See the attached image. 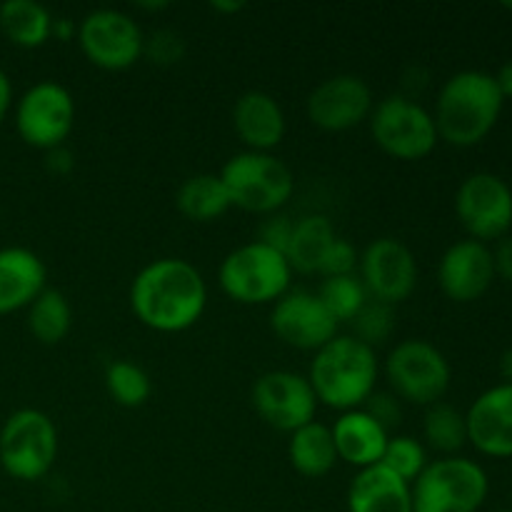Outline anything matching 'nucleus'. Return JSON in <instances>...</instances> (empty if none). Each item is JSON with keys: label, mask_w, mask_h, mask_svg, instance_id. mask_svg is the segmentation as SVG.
Masks as SVG:
<instances>
[{"label": "nucleus", "mask_w": 512, "mask_h": 512, "mask_svg": "<svg viewBox=\"0 0 512 512\" xmlns=\"http://www.w3.org/2000/svg\"><path fill=\"white\" fill-rule=\"evenodd\" d=\"M53 15L35 0H5L0 5V30L18 48H40L53 35Z\"/></svg>", "instance_id": "393cba45"}, {"label": "nucleus", "mask_w": 512, "mask_h": 512, "mask_svg": "<svg viewBox=\"0 0 512 512\" xmlns=\"http://www.w3.org/2000/svg\"><path fill=\"white\" fill-rule=\"evenodd\" d=\"M503 8H510L512 10V3H503Z\"/></svg>", "instance_id": "49530a36"}, {"label": "nucleus", "mask_w": 512, "mask_h": 512, "mask_svg": "<svg viewBox=\"0 0 512 512\" xmlns=\"http://www.w3.org/2000/svg\"><path fill=\"white\" fill-rule=\"evenodd\" d=\"M75 125V100L65 85L40 80L20 95L15 105V130L25 145L53 150L65 145Z\"/></svg>", "instance_id": "9d476101"}, {"label": "nucleus", "mask_w": 512, "mask_h": 512, "mask_svg": "<svg viewBox=\"0 0 512 512\" xmlns=\"http://www.w3.org/2000/svg\"><path fill=\"white\" fill-rule=\"evenodd\" d=\"M373 90L363 78L350 73L325 78L308 95V120L325 133H345L358 128L373 113Z\"/></svg>", "instance_id": "dca6fc26"}, {"label": "nucleus", "mask_w": 512, "mask_h": 512, "mask_svg": "<svg viewBox=\"0 0 512 512\" xmlns=\"http://www.w3.org/2000/svg\"><path fill=\"white\" fill-rule=\"evenodd\" d=\"M58 458V430L43 410H15L0 428V465L13 480L35 483Z\"/></svg>", "instance_id": "0eeeda50"}, {"label": "nucleus", "mask_w": 512, "mask_h": 512, "mask_svg": "<svg viewBox=\"0 0 512 512\" xmlns=\"http://www.w3.org/2000/svg\"><path fill=\"white\" fill-rule=\"evenodd\" d=\"M348 512H413V488L380 463L358 470L348 488Z\"/></svg>", "instance_id": "4be33fe9"}, {"label": "nucleus", "mask_w": 512, "mask_h": 512, "mask_svg": "<svg viewBox=\"0 0 512 512\" xmlns=\"http://www.w3.org/2000/svg\"><path fill=\"white\" fill-rule=\"evenodd\" d=\"M380 465H385L398 478L413 485L420 478V473L428 468V453H425V445L420 440L410 438V435H395L388 440Z\"/></svg>", "instance_id": "7c9ffc66"}, {"label": "nucleus", "mask_w": 512, "mask_h": 512, "mask_svg": "<svg viewBox=\"0 0 512 512\" xmlns=\"http://www.w3.org/2000/svg\"><path fill=\"white\" fill-rule=\"evenodd\" d=\"M255 413L270 428L280 433H295L303 425L313 423L318 398L305 375L293 370H270L253 383L250 390Z\"/></svg>", "instance_id": "ddd939ff"}, {"label": "nucleus", "mask_w": 512, "mask_h": 512, "mask_svg": "<svg viewBox=\"0 0 512 512\" xmlns=\"http://www.w3.org/2000/svg\"><path fill=\"white\" fill-rule=\"evenodd\" d=\"M318 298L340 325V323H353V318L365 308L370 295L368 290H365L360 275L353 273V275H338V278H323V283H320V290H318Z\"/></svg>", "instance_id": "c756f323"}, {"label": "nucleus", "mask_w": 512, "mask_h": 512, "mask_svg": "<svg viewBox=\"0 0 512 512\" xmlns=\"http://www.w3.org/2000/svg\"><path fill=\"white\" fill-rule=\"evenodd\" d=\"M490 512H512L510 508H498V510H490Z\"/></svg>", "instance_id": "a18cd8bd"}, {"label": "nucleus", "mask_w": 512, "mask_h": 512, "mask_svg": "<svg viewBox=\"0 0 512 512\" xmlns=\"http://www.w3.org/2000/svg\"><path fill=\"white\" fill-rule=\"evenodd\" d=\"M380 363L375 348L360 343L353 335H335L315 353L308 380L318 403L348 413L363 408L375 393Z\"/></svg>", "instance_id": "7ed1b4c3"}, {"label": "nucleus", "mask_w": 512, "mask_h": 512, "mask_svg": "<svg viewBox=\"0 0 512 512\" xmlns=\"http://www.w3.org/2000/svg\"><path fill=\"white\" fill-rule=\"evenodd\" d=\"M135 8H140V10H148V13H158V10H165V8H170V3L168 0H158V3H148V0H140V3H135Z\"/></svg>", "instance_id": "c03bdc74"}, {"label": "nucleus", "mask_w": 512, "mask_h": 512, "mask_svg": "<svg viewBox=\"0 0 512 512\" xmlns=\"http://www.w3.org/2000/svg\"><path fill=\"white\" fill-rule=\"evenodd\" d=\"M493 250V265H495V278L505 280L512 285V235H505L503 240L495 243Z\"/></svg>", "instance_id": "e433bc0d"}, {"label": "nucleus", "mask_w": 512, "mask_h": 512, "mask_svg": "<svg viewBox=\"0 0 512 512\" xmlns=\"http://www.w3.org/2000/svg\"><path fill=\"white\" fill-rule=\"evenodd\" d=\"M45 168H48L50 175H58V178H63V175H70L75 168V155L70 153L65 145H60V148H53L45 153Z\"/></svg>", "instance_id": "4c0bfd02"}, {"label": "nucleus", "mask_w": 512, "mask_h": 512, "mask_svg": "<svg viewBox=\"0 0 512 512\" xmlns=\"http://www.w3.org/2000/svg\"><path fill=\"white\" fill-rule=\"evenodd\" d=\"M53 35L60 40H70L73 35H78V28H75L73 20L68 18H55L53 20Z\"/></svg>", "instance_id": "a19ab883"}, {"label": "nucleus", "mask_w": 512, "mask_h": 512, "mask_svg": "<svg viewBox=\"0 0 512 512\" xmlns=\"http://www.w3.org/2000/svg\"><path fill=\"white\" fill-rule=\"evenodd\" d=\"M270 328L275 338L295 350L318 353L338 335V320L320 303L318 293L288 290L270 310Z\"/></svg>", "instance_id": "2eb2a0df"}, {"label": "nucleus", "mask_w": 512, "mask_h": 512, "mask_svg": "<svg viewBox=\"0 0 512 512\" xmlns=\"http://www.w3.org/2000/svg\"><path fill=\"white\" fill-rule=\"evenodd\" d=\"M363 410L368 415H373L385 430H393L400 425V418H403V405H400L398 395H393L390 390H375L368 400H365Z\"/></svg>", "instance_id": "f704fd0d"}, {"label": "nucleus", "mask_w": 512, "mask_h": 512, "mask_svg": "<svg viewBox=\"0 0 512 512\" xmlns=\"http://www.w3.org/2000/svg\"><path fill=\"white\" fill-rule=\"evenodd\" d=\"M185 55V43L180 33L170 28H158L143 38V58H148L153 65L168 68V65L180 63Z\"/></svg>", "instance_id": "473e14b6"}, {"label": "nucleus", "mask_w": 512, "mask_h": 512, "mask_svg": "<svg viewBox=\"0 0 512 512\" xmlns=\"http://www.w3.org/2000/svg\"><path fill=\"white\" fill-rule=\"evenodd\" d=\"M233 128L245 148L270 153L285 138V113L270 93L248 90L233 105Z\"/></svg>", "instance_id": "6ab92c4d"}, {"label": "nucleus", "mask_w": 512, "mask_h": 512, "mask_svg": "<svg viewBox=\"0 0 512 512\" xmlns=\"http://www.w3.org/2000/svg\"><path fill=\"white\" fill-rule=\"evenodd\" d=\"M290 235H293V220L285 218V215L280 213H273L268 215V220H265L263 225H260L258 240L260 243L270 245V248L280 250V253L285 255V248H288L290 243Z\"/></svg>", "instance_id": "c9c22d12"}, {"label": "nucleus", "mask_w": 512, "mask_h": 512, "mask_svg": "<svg viewBox=\"0 0 512 512\" xmlns=\"http://www.w3.org/2000/svg\"><path fill=\"white\" fill-rule=\"evenodd\" d=\"M218 280L223 293L235 303L268 305L288 293L293 270L280 250L260 240H250L225 255Z\"/></svg>", "instance_id": "20e7f679"}, {"label": "nucleus", "mask_w": 512, "mask_h": 512, "mask_svg": "<svg viewBox=\"0 0 512 512\" xmlns=\"http://www.w3.org/2000/svg\"><path fill=\"white\" fill-rule=\"evenodd\" d=\"M370 135L395 160H423L440 143L435 120L410 95H388L370 113Z\"/></svg>", "instance_id": "1a4fd4ad"}, {"label": "nucleus", "mask_w": 512, "mask_h": 512, "mask_svg": "<svg viewBox=\"0 0 512 512\" xmlns=\"http://www.w3.org/2000/svg\"><path fill=\"white\" fill-rule=\"evenodd\" d=\"M335 443L338 460L353 465V468L365 470L373 468L383 460L385 448H388L390 433L363 408L340 413L335 425L330 428Z\"/></svg>", "instance_id": "aec40b11"}, {"label": "nucleus", "mask_w": 512, "mask_h": 512, "mask_svg": "<svg viewBox=\"0 0 512 512\" xmlns=\"http://www.w3.org/2000/svg\"><path fill=\"white\" fill-rule=\"evenodd\" d=\"M143 30L133 15L115 8L90 10L78 25V43L85 58L100 70H128L143 58Z\"/></svg>", "instance_id": "f8f14e48"}, {"label": "nucleus", "mask_w": 512, "mask_h": 512, "mask_svg": "<svg viewBox=\"0 0 512 512\" xmlns=\"http://www.w3.org/2000/svg\"><path fill=\"white\" fill-rule=\"evenodd\" d=\"M385 378L390 393L398 395L400 403H413L430 408L440 403L450 390L453 370L448 358L433 343L420 338L403 340L385 358Z\"/></svg>", "instance_id": "6e6552de"}, {"label": "nucleus", "mask_w": 512, "mask_h": 512, "mask_svg": "<svg viewBox=\"0 0 512 512\" xmlns=\"http://www.w3.org/2000/svg\"><path fill=\"white\" fill-rule=\"evenodd\" d=\"M468 443L493 460L512 458V385L500 383L480 393L465 413Z\"/></svg>", "instance_id": "a211bd4d"}, {"label": "nucleus", "mask_w": 512, "mask_h": 512, "mask_svg": "<svg viewBox=\"0 0 512 512\" xmlns=\"http://www.w3.org/2000/svg\"><path fill=\"white\" fill-rule=\"evenodd\" d=\"M175 205L193 223H213L233 208L223 180L215 173H198L183 180L175 193Z\"/></svg>", "instance_id": "a878e982"}, {"label": "nucleus", "mask_w": 512, "mask_h": 512, "mask_svg": "<svg viewBox=\"0 0 512 512\" xmlns=\"http://www.w3.org/2000/svg\"><path fill=\"white\" fill-rule=\"evenodd\" d=\"M230 205L255 215H273L293 198L295 175L288 165L273 153H245L233 155L220 170Z\"/></svg>", "instance_id": "39448f33"}, {"label": "nucleus", "mask_w": 512, "mask_h": 512, "mask_svg": "<svg viewBox=\"0 0 512 512\" xmlns=\"http://www.w3.org/2000/svg\"><path fill=\"white\" fill-rule=\"evenodd\" d=\"M208 288L193 263L160 258L145 265L130 285V308L155 333H183L205 313Z\"/></svg>", "instance_id": "f257e3e1"}, {"label": "nucleus", "mask_w": 512, "mask_h": 512, "mask_svg": "<svg viewBox=\"0 0 512 512\" xmlns=\"http://www.w3.org/2000/svg\"><path fill=\"white\" fill-rule=\"evenodd\" d=\"M73 328V308L60 290L45 288L28 308V330L38 343L58 345Z\"/></svg>", "instance_id": "bb28decb"}, {"label": "nucleus", "mask_w": 512, "mask_h": 512, "mask_svg": "<svg viewBox=\"0 0 512 512\" xmlns=\"http://www.w3.org/2000/svg\"><path fill=\"white\" fill-rule=\"evenodd\" d=\"M505 98L495 75L485 70H460L450 75L435 100V130L438 138L455 148H473L483 143L498 125Z\"/></svg>", "instance_id": "f03ea898"}, {"label": "nucleus", "mask_w": 512, "mask_h": 512, "mask_svg": "<svg viewBox=\"0 0 512 512\" xmlns=\"http://www.w3.org/2000/svg\"><path fill=\"white\" fill-rule=\"evenodd\" d=\"M358 263H360V255L358 250L353 248V243H348V240L343 238H335L333 245L328 248V253H325L323 263H320L318 275H323V278L353 275L355 268H358Z\"/></svg>", "instance_id": "72a5a7b5"}, {"label": "nucleus", "mask_w": 512, "mask_h": 512, "mask_svg": "<svg viewBox=\"0 0 512 512\" xmlns=\"http://www.w3.org/2000/svg\"><path fill=\"white\" fill-rule=\"evenodd\" d=\"M410 488L413 512H480L488 500L490 480L480 463L450 455L428 463Z\"/></svg>", "instance_id": "423d86ee"}, {"label": "nucleus", "mask_w": 512, "mask_h": 512, "mask_svg": "<svg viewBox=\"0 0 512 512\" xmlns=\"http://www.w3.org/2000/svg\"><path fill=\"white\" fill-rule=\"evenodd\" d=\"M360 280L370 300L385 305L405 303L418 288V260L398 238H378L360 255Z\"/></svg>", "instance_id": "4468645a"}, {"label": "nucleus", "mask_w": 512, "mask_h": 512, "mask_svg": "<svg viewBox=\"0 0 512 512\" xmlns=\"http://www.w3.org/2000/svg\"><path fill=\"white\" fill-rule=\"evenodd\" d=\"M350 325H353V330H355L353 338H358L360 343L375 348V345L385 343V340L393 335V330H395L393 305L378 303V300H368V303H365V308L355 315L353 323Z\"/></svg>", "instance_id": "2f4dec72"}, {"label": "nucleus", "mask_w": 512, "mask_h": 512, "mask_svg": "<svg viewBox=\"0 0 512 512\" xmlns=\"http://www.w3.org/2000/svg\"><path fill=\"white\" fill-rule=\"evenodd\" d=\"M425 443L433 450L443 453V458L458 455L468 443V425H465V413H460L450 403L430 405L423 420Z\"/></svg>", "instance_id": "cd10ccee"}, {"label": "nucleus", "mask_w": 512, "mask_h": 512, "mask_svg": "<svg viewBox=\"0 0 512 512\" xmlns=\"http://www.w3.org/2000/svg\"><path fill=\"white\" fill-rule=\"evenodd\" d=\"M45 280L48 270L33 250H0V315L30 308V303L45 290Z\"/></svg>", "instance_id": "412c9836"}, {"label": "nucleus", "mask_w": 512, "mask_h": 512, "mask_svg": "<svg viewBox=\"0 0 512 512\" xmlns=\"http://www.w3.org/2000/svg\"><path fill=\"white\" fill-rule=\"evenodd\" d=\"M290 465L305 478H323L338 463L333 433L323 423H308L300 430L290 433L288 443Z\"/></svg>", "instance_id": "b1692460"}, {"label": "nucleus", "mask_w": 512, "mask_h": 512, "mask_svg": "<svg viewBox=\"0 0 512 512\" xmlns=\"http://www.w3.org/2000/svg\"><path fill=\"white\" fill-rule=\"evenodd\" d=\"M210 8H213L215 13H240V10L245 8V3L243 0H238V3H235V0H213Z\"/></svg>", "instance_id": "37998d69"}, {"label": "nucleus", "mask_w": 512, "mask_h": 512, "mask_svg": "<svg viewBox=\"0 0 512 512\" xmlns=\"http://www.w3.org/2000/svg\"><path fill=\"white\" fill-rule=\"evenodd\" d=\"M335 238L338 235H335V228L328 215L313 213L295 220L293 235H290V243L285 248V258H288L290 270L303 275L318 273L320 263H323L325 253H328Z\"/></svg>", "instance_id": "5701e85b"}, {"label": "nucleus", "mask_w": 512, "mask_h": 512, "mask_svg": "<svg viewBox=\"0 0 512 512\" xmlns=\"http://www.w3.org/2000/svg\"><path fill=\"white\" fill-rule=\"evenodd\" d=\"M498 370H500V378H503V383L512 385V348H508L503 355H500Z\"/></svg>", "instance_id": "79ce46f5"}, {"label": "nucleus", "mask_w": 512, "mask_h": 512, "mask_svg": "<svg viewBox=\"0 0 512 512\" xmlns=\"http://www.w3.org/2000/svg\"><path fill=\"white\" fill-rule=\"evenodd\" d=\"M10 105H13V83H10V78L5 70H0V125H3Z\"/></svg>", "instance_id": "58836bf2"}, {"label": "nucleus", "mask_w": 512, "mask_h": 512, "mask_svg": "<svg viewBox=\"0 0 512 512\" xmlns=\"http://www.w3.org/2000/svg\"><path fill=\"white\" fill-rule=\"evenodd\" d=\"M438 283L453 303H475L483 298L495 283L490 245L470 238L450 245L440 258Z\"/></svg>", "instance_id": "f3484780"}, {"label": "nucleus", "mask_w": 512, "mask_h": 512, "mask_svg": "<svg viewBox=\"0 0 512 512\" xmlns=\"http://www.w3.org/2000/svg\"><path fill=\"white\" fill-rule=\"evenodd\" d=\"M495 83H498L500 95H503L505 100H512V60L500 65V70L495 73Z\"/></svg>", "instance_id": "ea45409f"}, {"label": "nucleus", "mask_w": 512, "mask_h": 512, "mask_svg": "<svg viewBox=\"0 0 512 512\" xmlns=\"http://www.w3.org/2000/svg\"><path fill=\"white\" fill-rule=\"evenodd\" d=\"M510 495H512V493H510ZM510 510H512V508H510Z\"/></svg>", "instance_id": "de8ad7c7"}, {"label": "nucleus", "mask_w": 512, "mask_h": 512, "mask_svg": "<svg viewBox=\"0 0 512 512\" xmlns=\"http://www.w3.org/2000/svg\"><path fill=\"white\" fill-rule=\"evenodd\" d=\"M455 215L470 240L498 243L512 230V188L485 170L468 175L455 193Z\"/></svg>", "instance_id": "9b49d317"}, {"label": "nucleus", "mask_w": 512, "mask_h": 512, "mask_svg": "<svg viewBox=\"0 0 512 512\" xmlns=\"http://www.w3.org/2000/svg\"><path fill=\"white\" fill-rule=\"evenodd\" d=\"M105 388L120 408H140L153 395L150 375L133 360H113L105 370Z\"/></svg>", "instance_id": "c85d7f7f"}]
</instances>
